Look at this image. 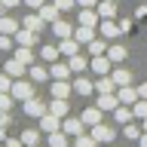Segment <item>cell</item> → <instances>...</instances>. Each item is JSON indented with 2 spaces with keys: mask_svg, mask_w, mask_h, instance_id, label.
I'll return each instance as SVG.
<instances>
[{
  "mask_svg": "<svg viewBox=\"0 0 147 147\" xmlns=\"http://www.w3.org/2000/svg\"><path fill=\"white\" fill-rule=\"evenodd\" d=\"M9 95H12L16 101H28L31 95H34V80H25V77L12 80V89H9Z\"/></svg>",
  "mask_w": 147,
  "mask_h": 147,
  "instance_id": "cell-1",
  "label": "cell"
},
{
  "mask_svg": "<svg viewBox=\"0 0 147 147\" xmlns=\"http://www.w3.org/2000/svg\"><path fill=\"white\" fill-rule=\"evenodd\" d=\"M22 110H25V113H28L31 119H40V117H43V113H46L49 107H46V101H43V98H37V95H31L28 101H22Z\"/></svg>",
  "mask_w": 147,
  "mask_h": 147,
  "instance_id": "cell-2",
  "label": "cell"
},
{
  "mask_svg": "<svg viewBox=\"0 0 147 147\" xmlns=\"http://www.w3.org/2000/svg\"><path fill=\"white\" fill-rule=\"evenodd\" d=\"M89 135L95 138L98 144H110V141H113V129H110L107 123L101 119V123H95V126H89Z\"/></svg>",
  "mask_w": 147,
  "mask_h": 147,
  "instance_id": "cell-3",
  "label": "cell"
},
{
  "mask_svg": "<svg viewBox=\"0 0 147 147\" xmlns=\"http://www.w3.org/2000/svg\"><path fill=\"white\" fill-rule=\"evenodd\" d=\"M12 40H16V46H37V43H40V34L22 25V28L16 31V34H12Z\"/></svg>",
  "mask_w": 147,
  "mask_h": 147,
  "instance_id": "cell-4",
  "label": "cell"
},
{
  "mask_svg": "<svg viewBox=\"0 0 147 147\" xmlns=\"http://www.w3.org/2000/svg\"><path fill=\"white\" fill-rule=\"evenodd\" d=\"M61 129H64L71 138H77V135L86 132V123H83V117H71V113H67V117L61 119Z\"/></svg>",
  "mask_w": 147,
  "mask_h": 147,
  "instance_id": "cell-5",
  "label": "cell"
},
{
  "mask_svg": "<svg viewBox=\"0 0 147 147\" xmlns=\"http://www.w3.org/2000/svg\"><path fill=\"white\" fill-rule=\"evenodd\" d=\"M37 123H40V132H43V135H49V132H58V129H61V117H55V113H49V110H46Z\"/></svg>",
  "mask_w": 147,
  "mask_h": 147,
  "instance_id": "cell-6",
  "label": "cell"
},
{
  "mask_svg": "<svg viewBox=\"0 0 147 147\" xmlns=\"http://www.w3.org/2000/svg\"><path fill=\"white\" fill-rule=\"evenodd\" d=\"M89 67H92V74H98V77H101V74H110L113 61L107 58V52H104V55H92V58H89Z\"/></svg>",
  "mask_w": 147,
  "mask_h": 147,
  "instance_id": "cell-7",
  "label": "cell"
},
{
  "mask_svg": "<svg viewBox=\"0 0 147 147\" xmlns=\"http://www.w3.org/2000/svg\"><path fill=\"white\" fill-rule=\"evenodd\" d=\"M117 98H119V104H129V107H132L141 95H138V89L129 83V86H117Z\"/></svg>",
  "mask_w": 147,
  "mask_h": 147,
  "instance_id": "cell-8",
  "label": "cell"
},
{
  "mask_svg": "<svg viewBox=\"0 0 147 147\" xmlns=\"http://www.w3.org/2000/svg\"><path fill=\"white\" fill-rule=\"evenodd\" d=\"M80 40H77V37H61V43H58V52L64 55V58H71V55H77L80 52Z\"/></svg>",
  "mask_w": 147,
  "mask_h": 147,
  "instance_id": "cell-9",
  "label": "cell"
},
{
  "mask_svg": "<svg viewBox=\"0 0 147 147\" xmlns=\"http://www.w3.org/2000/svg\"><path fill=\"white\" fill-rule=\"evenodd\" d=\"M71 64H64V61H52L49 64V77L52 80H71Z\"/></svg>",
  "mask_w": 147,
  "mask_h": 147,
  "instance_id": "cell-10",
  "label": "cell"
},
{
  "mask_svg": "<svg viewBox=\"0 0 147 147\" xmlns=\"http://www.w3.org/2000/svg\"><path fill=\"white\" fill-rule=\"evenodd\" d=\"M3 71H6L9 77H12V80H18V77H25V74H28V64H22V61L16 58V55H12V58H9V61L3 64Z\"/></svg>",
  "mask_w": 147,
  "mask_h": 147,
  "instance_id": "cell-11",
  "label": "cell"
},
{
  "mask_svg": "<svg viewBox=\"0 0 147 147\" xmlns=\"http://www.w3.org/2000/svg\"><path fill=\"white\" fill-rule=\"evenodd\" d=\"M95 104H98L101 110H117L119 98H117V92H98V98H95Z\"/></svg>",
  "mask_w": 147,
  "mask_h": 147,
  "instance_id": "cell-12",
  "label": "cell"
},
{
  "mask_svg": "<svg viewBox=\"0 0 147 147\" xmlns=\"http://www.w3.org/2000/svg\"><path fill=\"white\" fill-rule=\"evenodd\" d=\"M37 12H40V18H43L46 25H52L55 18H61V9L55 6V3H43V6L37 9Z\"/></svg>",
  "mask_w": 147,
  "mask_h": 147,
  "instance_id": "cell-13",
  "label": "cell"
},
{
  "mask_svg": "<svg viewBox=\"0 0 147 147\" xmlns=\"http://www.w3.org/2000/svg\"><path fill=\"white\" fill-rule=\"evenodd\" d=\"M46 144H49V147H67V144H71V135H67L64 129L49 132V135H46Z\"/></svg>",
  "mask_w": 147,
  "mask_h": 147,
  "instance_id": "cell-14",
  "label": "cell"
},
{
  "mask_svg": "<svg viewBox=\"0 0 147 147\" xmlns=\"http://www.w3.org/2000/svg\"><path fill=\"white\" fill-rule=\"evenodd\" d=\"M101 37H107V40H113V37H119L123 31H119V22H113V18H101Z\"/></svg>",
  "mask_w": 147,
  "mask_h": 147,
  "instance_id": "cell-15",
  "label": "cell"
},
{
  "mask_svg": "<svg viewBox=\"0 0 147 147\" xmlns=\"http://www.w3.org/2000/svg\"><path fill=\"white\" fill-rule=\"evenodd\" d=\"M58 55H61V52H58V46H49V43H43L40 49H37V58H40V61H46V64H52Z\"/></svg>",
  "mask_w": 147,
  "mask_h": 147,
  "instance_id": "cell-16",
  "label": "cell"
},
{
  "mask_svg": "<svg viewBox=\"0 0 147 147\" xmlns=\"http://www.w3.org/2000/svg\"><path fill=\"white\" fill-rule=\"evenodd\" d=\"M74 92L83 95V98H89V95H95V83L86 80V77H80V80H74Z\"/></svg>",
  "mask_w": 147,
  "mask_h": 147,
  "instance_id": "cell-17",
  "label": "cell"
},
{
  "mask_svg": "<svg viewBox=\"0 0 147 147\" xmlns=\"http://www.w3.org/2000/svg\"><path fill=\"white\" fill-rule=\"evenodd\" d=\"M80 117H83V123H86V126H95V123H101V119H104V110L95 104V107H86Z\"/></svg>",
  "mask_w": 147,
  "mask_h": 147,
  "instance_id": "cell-18",
  "label": "cell"
},
{
  "mask_svg": "<svg viewBox=\"0 0 147 147\" xmlns=\"http://www.w3.org/2000/svg\"><path fill=\"white\" fill-rule=\"evenodd\" d=\"M40 135H43V132H40V126H37V129H22L18 138H22L25 147H37V144H40Z\"/></svg>",
  "mask_w": 147,
  "mask_h": 147,
  "instance_id": "cell-19",
  "label": "cell"
},
{
  "mask_svg": "<svg viewBox=\"0 0 147 147\" xmlns=\"http://www.w3.org/2000/svg\"><path fill=\"white\" fill-rule=\"evenodd\" d=\"M49 113H55V117H67L71 113V104H67V98H52L49 101Z\"/></svg>",
  "mask_w": 147,
  "mask_h": 147,
  "instance_id": "cell-20",
  "label": "cell"
},
{
  "mask_svg": "<svg viewBox=\"0 0 147 147\" xmlns=\"http://www.w3.org/2000/svg\"><path fill=\"white\" fill-rule=\"evenodd\" d=\"M74 86L67 80H52V98H71Z\"/></svg>",
  "mask_w": 147,
  "mask_h": 147,
  "instance_id": "cell-21",
  "label": "cell"
},
{
  "mask_svg": "<svg viewBox=\"0 0 147 147\" xmlns=\"http://www.w3.org/2000/svg\"><path fill=\"white\" fill-rule=\"evenodd\" d=\"M74 37L86 46V43H92V40H95V28H89V25H77V28H74Z\"/></svg>",
  "mask_w": 147,
  "mask_h": 147,
  "instance_id": "cell-22",
  "label": "cell"
},
{
  "mask_svg": "<svg viewBox=\"0 0 147 147\" xmlns=\"http://www.w3.org/2000/svg\"><path fill=\"white\" fill-rule=\"evenodd\" d=\"M95 9H98L101 18H113V16H117V0H98Z\"/></svg>",
  "mask_w": 147,
  "mask_h": 147,
  "instance_id": "cell-23",
  "label": "cell"
},
{
  "mask_svg": "<svg viewBox=\"0 0 147 147\" xmlns=\"http://www.w3.org/2000/svg\"><path fill=\"white\" fill-rule=\"evenodd\" d=\"M16 58H18L22 64H28V67L37 61V55H34V49H31V46H16Z\"/></svg>",
  "mask_w": 147,
  "mask_h": 147,
  "instance_id": "cell-24",
  "label": "cell"
},
{
  "mask_svg": "<svg viewBox=\"0 0 147 147\" xmlns=\"http://www.w3.org/2000/svg\"><path fill=\"white\" fill-rule=\"evenodd\" d=\"M95 92H117V83L110 74H101L98 80H95Z\"/></svg>",
  "mask_w": 147,
  "mask_h": 147,
  "instance_id": "cell-25",
  "label": "cell"
},
{
  "mask_svg": "<svg viewBox=\"0 0 147 147\" xmlns=\"http://www.w3.org/2000/svg\"><path fill=\"white\" fill-rule=\"evenodd\" d=\"M107 58H110L113 64H123V61H126V46H119V43L107 46Z\"/></svg>",
  "mask_w": 147,
  "mask_h": 147,
  "instance_id": "cell-26",
  "label": "cell"
},
{
  "mask_svg": "<svg viewBox=\"0 0 147 147\" xmlns=\"http://www.w3.org/2000/svg\"><path fill=\"white\" fill-rule=\"evenodd\" d=\"M52 31L58 34V40H61V37H74L71 22H64V18H55V22H52Z\"/></svg>",
  "mask_w": 147,
  "mask_h": 147,
  "instance_id": "cell-27",
  "label": "cell"
},
{
  "mask_svg": "<svg viewBox=\"0 0 147 147\" xmlns=\"http://www.w3.org/2000/svg\"><path fill=\"white\" fill-rule=\"evenodd\" d=\"M110 77H113L117 86H129V83H132V74H129L126 67H110Z\"/></svg>",
  "mask_w": 147,
  "mask_h": 147,
  "instance_id": "cell-28",
  "label": "cell"
},
{
  "mask_svg": "<svg viewBox=\"0 0 147 147\" xmlns=\"http://www.w3.org/2000/svg\"><path fill=\"white\" fill-rule=\"evenodd\" d=\"M28 77H31V80H34V83H46V77H49V71H46V67H43V64H31V67H28Z\"/></svg>",
  "mask_w": 147,
  "mask_h": 147,
  "instance_id": "cell-29",
  "label": "cell"
},
{
  "mask_svg": "<svg viewBox=\"0 0 147 147\" xmlns=\"http://www.w3.org/2000/svg\"><path fill=\"white\" fill-rule=\"evenodd\" d=\"M18 28H22V22H16L9 16H0V34H16Z\"/></svg>",
  "mask_w": 147,
  "mask_h": 147,
  "instance_id": "cell-30",
  "label": "cell"
},
{
  "mask_svg": "<svg viewBox=\"0 0 147 147\" xmlns=\"http://www.w3.org/2000/svg\"><path fill=\"white\" fill-rule=\"evenodd\" d=\"M22 25H25V28H31V31H37V34H40L46 22L40 18V12H31V16H25V22H22Z\"/></svg>",
  "mask_w": 147,
  "mask_h": 147,
  "instance_id": "cell-31",
  "label": "cell"
},
{
  "mask_svg": "<svg viewBox=\"0 0 147 147\" xmlns=\"http://www.w3.org/2000/svg\"><path fill=\"white\" fill-rule=\"evenodd\" d=\"M67 64H71V71H74V74H83L86 67H89V58H83V55L77 52V55H71V58H67Z\"/></svg>",
  "mask_w": 147,
  "mask_h": 147,
  "instance_id": "cell-32",
  "label": "cell"
},
{
  "mask_svg": "<svg viewBox=\"0 0 147 147\" xmlns=\"http://www.w3.org/2000/svg\"><path fill=\"white\" fill-rule=\"evenodd\" d=\"M113 117H117V123H132V119H135V113H132V107H129V104H117Z\"/></svg>",
  "mask_w": 147,
  "mask_h": 147,
  "instance_id": "cell-33",
  "label": "cell"
},
{
  "mask_svg": "<svg viewBox=\"0 0 147 147\" xmlns=\"http://www.w3.org/2000/svg\"><path fill=\"white\" fill-rule=\"evenodd\" d=\"M86 52L89 55H104L107 52V43L104 40H92V43H86Z\"/></svg>",
  "mask_w": 147,
  "mask_h": 147,
  "instance_id": "cell-34",
  "label": "cell"
},
{
  "mask_svg": "<svg viewBox=\"0 0 147 147\" xmlns=\"http://www.w3.org/2000/svg\"><path fill=\"white\" fill-rule=\"evenodd\" d=\"M141 132H144V129L138 126V123H126V129H123V135H126L129 141H138V138H141Z\"/></svg>",
  "mask_w": 147,
  "mask_h": 147,
  "instance_id": "cell-35",
  "label": "cell"
},
{
  "mask_svg": "<svg viewBox=\"0 0 147 147\" xmlns=\"http://www.w3.org/2000/svg\"><path fill=\"white\" fill-rule=\"evenodd\" d=\"M132 113H135V119H147V98H138L132 104Z\"/></svg>",
  "mask_w": 147,
  "mask_h": 147,
  "instance_id": "cell-36",
  "label": "cell"
},
{
  "mask_svg": "<svg viewBox=\"0 0 147 147\" xmlns=\"http://www.w3.org/2000/svg\"><path fill=\"white\" fill-rule=\"evenodd\" d=\"M74 144H77V147H95L98 141H95L89 132H83V135H77V138H74Z\"/></svg>",
  "mask_w": 147,
  "mask_h": 147,
  "instance_id": "cell-37",
  "label": "cell"
},
{
  "mask_svg": "<svg viewBox=\"0 0 147 147\" xmlns=\"http://www.w3.org/2000/svg\"><path fill=\"white\" fill-rule=\"evenodd\" d=\"M12 95H9V92H0V110H12Z\"/></svg>",
  "mask_w": 147,
  "mask_h": 147,
  "instance_id": "cell-38",
  "label": "cell"
},
{
  "mask_svg": "<svg viewBox=\"0 0 147 147\" xmlns=\"http://www.w3.org/2000/svg\"><path fill=\"white\" fill-rule=\"evenodd\" d=\"M9 89H12V77L3 71V74H0V92H9Z\"/></svg>",
  "mask_w": 147,
  "mask_h": 147,
  "instance_id": "cell-39",
  "label": "cell"
},
{
  "mask_svg": "<svg viewBox=\"0 0 147 147\" xmlns=\"http://www.w3.org/2000/svg\"><path fill=\"white\" fill-rule=\"evenodd\" d=\"M52 3H55L58 9H61V12H67V9H71L74 3H77V0H52Z\"/></svg>",
  "mask_w": 147,
  "mask_h": 147,
  "instance_id": "cell-40",
  "label": "cell"
},
{
  "mask_svg": "<svg viewBox=\"0 0 147 147\" xmlns=\"http://www.w3.org/2000/svg\"><path fill=\"white\" fill-rule=\"evenodd\" d=\"M119 31L129 34V31H132V18H119Z\"/></svg>",
  "mask_w": 147,
  "mask_h": 147,
  "instance_id": "cell-41",
  "label": "cell"
},
{
  "mask_svg": "<svg viewBox=\"0 0 147 147\" xmlns=\"http://www.w3.org/2000/svg\"><path fill=\"white\" fill-rule=\"evenodd\" d=\"M12 117H9V110H0V126H9Z\"/></svg>",
  "mask_w": 147,
  "mask_h": 147,
  "instance_id": "cell-42",
  "label": "cell"
},
{
  "mask_svg": "<svg viewBox=\"0 0 147 147\" xmlns=\"http://www.w3.org/2000/svg\"><path fill=\"white\" fill-rule=\"evenodd\" d=\"M3 144H6V147H25V144H22V138H6Z\"/></svg>",
  "mask_w": 147,
  "mask_h": 147,
  "instance_id": "cell-43",
  "label": "cell"
},
{
  "mask_svg": "<svg viewBox=\"0 0 147 147\" xmlns=\"http://www.w3.org/2000/svg\"><path fill=\"white\" fill-rule=\"evenodd\" d=\"M46 0H25V6H31V9H40Z\"/></svg>",
  "mask_w": 147,
  "mask_h": 147,
  "instance_id": "cell-44",
  "label": "cell"
},
{
  "mask_svg": "<svg viewBox=\"0 0 147 147\" xmlns=\"http://www.w3.org/2000/svg\"><path fill=\"white\" fill-rule=\"evenodd\" d=\"M22 3H25V0H3V6H6V9H12V6H22Z\"/></svg>",
  "mask_w": 147,
  "mask_h": 147,
  "instance_id": "cell-45",
  "label": "cell"
},
{
  "mask_svg": "<svg viewBox=\"0 0 147 147\" xmlns=\"http://www.w3.org/2000/svg\"><path fill=\"white\" fill-rule=\"evenodd\" d=\"M135 18H147V6H138L135 9Z\"/></svg>",
  "mask_w": 147,
  "mask_h": 147,
  "instance_id": "cell-46",
  "label": "cell"
},
{
  "mask_svg": "<svg viewBox=\"0 0 147 147\" xmlns=\"http://www.w3.org/2000/svg\"><path fill=\"white\" fill-rule=\"evenodd\" d=\"M138 89V95H141V98H147V83H141V86H135Z\"/></svg>",
  "mask_w": 147,
  "mask_h": 147,
  "instance_id": "cell-47",
  "label": "cell"
},
{
  "mask_svg": "<svg viewBox=\"0 0 147 147\" xmlns=\"http://www.w3.org/2000/svg\"><path fill=\"white\" fill-rule=\"evenodd\" d=\"M80 6H98V0H77Z\"/></svg>",
  "mask_w": 147,
  "mask_h": 147,
  "instance_id": "cell-48",
  "label": "cell"
},
{
  "mask_svg": "<svg viewBox=\"0 0 147 147\" xmlns=\"http://www.w3.org/2000/svg\"><path fill=\"white\" fill-rule=\"evenodd\" d=\"M138 147H147V132H141V138H138Z\"/></svg>",
  "mask_w": 147,
  "mask_h": 147,
  "instance_id": "cell-49",
  "label": "cell"
},
{
  "mask_svg": "<svg viewBox=\"0 0 147 147\" xmlns=\"http://www.w3.org/2000/svg\"><path fill=\"white\" fill-rule=\"evenodd\" d=\"M6 141V126H0V144Z\"/></svg>",
  "mask_w": 147,
  "mask_h": 147,
  "instance_id": "cell-50",
  "label": "cell"
},
{
  "mask_svg": "<svg viewBox=\"0 0 147 147\" xmlns=\"http://www.w3.org/2000/svg\"><path fill=\"white\" fill-rule=\"evenodd\" d=\"M3 9H6V6H3V0H0V16H3Z\"/></svg>",
  "mask_w": 147,
  "mask_h": 147,
  "instance_id": "cell-51",
  "label": "cell"
},
{
  "mask_svg": "<svg viewBox=\"0 0 147 147\" xmlns=\"http://www.w3.org/2000/svg\"><path fill=\"white\" fill-rule=\"evenodd\" d=\"M141 129H144V132H147V119H144V123H141Z\"/></svg>",
  "mask_w": 147,
  "mask_h": 147,
  "instance_id": "cell-52",
  "label": "cell"
},
{
  "mask_svg": "<svg viewBox=\"0 0 147 147\" xmlns=\"http://www.w3.org/2000/svg\"><path fill=\"white\" fill-rule=\"evenodd\" d=\"M67 147H77V144H67Z\"/></svg>",
  "mask_w": 147,
  "mask_h": 147,
  "instance_id": "cell-53",
  "label": "cell"
},
{
  "mask_svg": "<svg viewBox=\"0 0 147 147\" xmlns=\"http://www.w3.org/2000/svg\"><path fill=\"white\" fill-rule=\"evenodd\" d=\"M3 147H6V144H3Z\"/></svg>",
  "mask_w": 147,
  "mask_h": 147,
  "instance_id": "cell-54",
  "label": "cell"
}]
</instances>
